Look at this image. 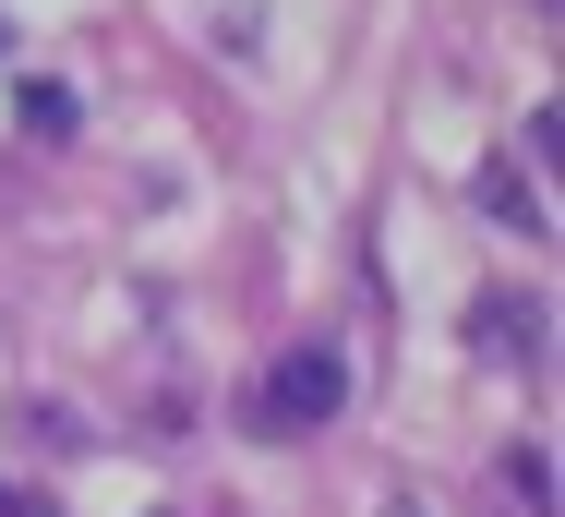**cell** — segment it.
Returning a JSON list of instances; mask_svg holds the SVG:
<instances>
[{"mask_svg":"<svg viewBox=\"0 0 565 517\" xmlns=\"http://www.w3.org/2000/svg\"><path fill=\"white\" fill-rule=\"evenodd\" d=\"M469 325H481V361H518V373H542V302L493 289V302L469 313Z\"/></svg>","mask_w":565,"mask_h":517,"instance_id":"7a4b0ae2","label":"cell"},{"mask_svg":"<svg viewBox=\"0 0 565 517\" xmlns=\"http://www.w3.org/2000/svg\"><path fill=\"white\" fill-rule=\"evenodd\" d=\"M338 410H349V361L326 337H301V349L265 373V433H326Z\"/></svg>","mask_w":565,"mask_h":517,"instance_id":"6da1fadb","label":"cell"},{"mask_svg":"<svg viewBox=\"0 0 565 517\" xmlns=\"http://www.w3.org/2000/svg\"><path fill=\"white\" fill-rule=\"evenodd\" d=\"M0 517H49V506H24V494H12V482H0Z\"/></svg>","mask_w":565,"mask_h":517,"instance_id":"52a82bcc","label":"cell"},{"mask_svg":"<svg viewBox=\"0 0 565 517\" xmlns=\"http://www.w3.org/2000/svg\"><path fill=\"white\" fill-rule=\"evenodd\" d=\"M481 205L505 217V229H518V241H542V229H554V217H542V193H530V181H518V169H505V157H493V169H481Z\"/></svg>","mask_w":565,"mask_h":517,"instance_id":"3957f363","label":"cell"},{"mask_svg":"<svg viewBox=\"0 0 565 517\" xmlns=\"http://www.w3.org/2000/svg\"><path fill=\"white\" fill-rule=\"evenodd\" d=\"M24 133H73V85H24Z\"/></svg>","mask_w":565,"mask_h":517,"instance_id":"5b68a950","label":"cell"},{"mask_svg":"<svg viewBox=\"0 0 565 517\" xmlns=\"http://www.w3.org/2000/svg\"><path fill=\"white\" fill-rule=\"evenodd\" d=\"M505 494H518V517H554V457L542 445H505Z\"/></svg>","mask_w":565,"mask_h":517,"instance_id":"277c9868","label":"cell"},{"mask_svg":"<svg viewBox=\"0 0 565 517\" xmlns=\"http://www.w3.org/2000/svg\"><path fill=\"white\" fill-rule=\"evenodd\" d=\"M385 517H434V506H422V494H385Z\"/></svg>","mask_w":565,"mask_h":517,"instance_id":"8992f818","label":"cell"}]
</instances>
